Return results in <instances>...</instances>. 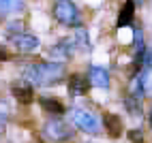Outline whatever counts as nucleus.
<instances>
[{
  "instance_id": "1",
  "label": "nucleus",
  "mask_w": 152,
  "mask_h": 143,
  "mask_svg": "<svg viewBox=\"0 0 152 143\" xmlns=\"http://www.w3.org/2000/svg\"><path fill=\"white\" fill-rule=\"evenodd\" d=\"M64 75V70L60 64H32L24 70V77L32 86H52L60 81Z\"/></svg>"
},
{
  "instance_id": "2",
  "label": "nucleus",
  "mask_w": 152,
  "mask_h": 143,
  "mask_svg": "<svg viewBox=\"0 0 152 143\" xmlns=\"http://www.w3.org/2000/svg\"><path fill=\"white\" fill-rule=\"evenodd\" d=\"M71 120L77 128H82L84 132H90V135L101 130V120L86 109H71Z\"/></svg>"
},
{
  "instance_id": "3",
  "label": "nucleus",
  "mask_w": 152,
  "mask_h": 143,
  "mask_svg": "<svg viewBox=\"0 0 152 143\" xmlns=\"http://www.w3.org/2000/svg\"><path fill=\"white\" fill-rule=\"evenodd\" d=\"M54 17L64 26H77L79 24V11L71 0H58L54 4Z\"/></svg>"
},
{
  "instance_id": "4",
  "label": "nucleus",
  "mask_w": 152,
  "mask_h": 143,
  "mask_svg": "<svg viewBox=\"0 0 152 143\" xmlns=\"http://www.w3.org/2000/svg\"><path fill=\"white\" fill-rule=\"evenodd\" d=\"M43 132H45V137L49 141H56V143L73 139V130L69 128V124L64 120H49L45 124V128H43Z\"/></svg>"
},
{
  "instance_id": "5",
  "label": "nucleus",
  "mask_w": 152,
  "mask_h": 143,
  "mask_svg": "<svg viewBox=\"0 0 152 143\" xmlns=\"http://www.w3.org/2000/svg\"><path fill=\"white\" fill-rule=\"evenodd\" d=\"M13 45L17 52H24V54H30L39 47V38L34 34H28V32H19V34H13Z\"/></svg>"
},
{
  "instance_id": "6",
  "label": "nucleus",
  "mask_w": 152,
  "mask_h": 143,
  "mask_svg": "<svg viewBox=\"0 0 152 143\" xmlns=\"http://www.w3.org/2000/svg\"><path fill=\"white\" fill-rule=\"evenodd\" d=\"M103 128L107 132V137H111V139L122 135V122H120V118L114 115V113H105L103 115Z\"/></svg>"
},
{
  "instance_id": "7",
  "label": "nucleus",
  "mask_w": 152,
  "mask_h": 143,
  "mask_svg": "<svg viewBox=\"0 0 152 143\" xmlns=\"http://www.w3.org/2000/svg\"><path fill=\"white\" fill-rule=\"evenodd\" d=\"M90 83H92L94 88L107 90L109 88V73L105 68H101V66H92L90 68Z\"/></svg>"
},
{
  "instance_id": "8",
  "label": "nucleus",
  "mask_w": 152,
  "mask_h": 143,
  "mask_svg": "<svg viewBox=\"0 0 152 143\" xmlns=\"http://www.w3.org/2000/svg\"><path fill=\"white\" fill-rule=\"evenodd\" d=\"M13 96L17 98V103H22V105L32 103V98H34L32 86H26V83H15V86H13Z\"/></svg>"
},
{
  "instance_id": "9",
  "label": "nucleus",
  "mask_w": 152,
  "mask_h": 143,
  "mask_svg": "<svg viewBox=\"0 0 152 143\" xmlns=\"http://www.w3.org/2000/svg\"><path fill=\"white\" fill-rule=\"evenodd\" d=\"M88 79L84 75H71L69 77V90L73 92V94H86L88 92Z\"/></svg>"
},
{
  "instance_id": "10",
  "label": "nucleus",
  "mask_w": 152,
  "mask_h": 143,
  "mask_svg": "<svg viewBox=\"0 0 152 143\" xmlns=\"http://www.w3.org/2000/svg\"><path fill=\"white\" fill-rule=\"evenodd\" d=\"M133 13H135V2H133V0H126L124 7H122V11H120V15H118V26H126V24H131Z\"/></svg>"
},
{
  "instance_id": "11",
  "label": "nucleus",
  "mask_w": 152,
  "mask_h": 143,
  "mask_svg": "<svg viewBox=\"0 0 152 143\" xmlns=\"http://www.w3.org/2000/svg\"><path fill=\"white\" fill-rule=\"evenodd\" d=\"M49 56L56 58V60H64L71 56V45L66 43V41H62V43H58L54 47H49Z\"/></svg>"
},
{
  "instance_id": "12",
  "label": "nucleus",
  "mask_w": 152,
  "mask_h": 143,
  "mask_svg": "<svg viewBox=\"0 0 152 143\" xmlns=\"http://www.w3.org/2000/svg\"><path fill=\"white\" fill-rule=\"evenodd\" d=\"M24 9V2L22 0H0V15L4 13H17Z\"/></svg>"
},
{
  "instance_id": "13",
  "label": "nucleus",
  "mask_w": 152,
  "mask_h": 143,
  "mask_svg": "<svg viewBox=\"0 0 152 143\" xmlns=\"http://www.w3.org/2000/svg\"><path fill=\"white\" fill-rule=\"evenodd\" d=\"M41 107L47 109V111H52V113H56V115L64 113V105L60 103L58 98H41Z\"/></svg>"
},
{
  "instance_id": "14",
  "label": "nucleus",
  "mask_w": 152,
  "mask_h": 143,
  "mask_svg": "<svg viewBox=\"0 0 152 143\" xmlns=\"http://www.w3.org/2000/svg\"><path fill=\"white\" fill-rule=\"evenodd\" d=\"M124 105H126V109H129L133 115H135V113H139V100H137V96H129Z\"/></svg>"
},
{
  "instance_id": "15",
  "label": "nucleus",
  "mask_w": 152,
  "mask_h": 143,
  "mask_svg": "<svg viewBox=\"0 0 152 143\" xmlns=\"http://www.w3.org/2000/svg\"><path fill=\"white\" fill-rule=\"evenodd\" d=\"M75 41H77L79 47H88V34L84 32V30H77L75 32Z\"/></svg>"
},
{
  "instance_id": "16",
  "label": "nucleus",
  "mask_w": 152,
  "mask_h": 143,
  "mask_svg": "<svg viewBox=\"0 0 152 143\" xmlns=\"http://www.w3.org/2000/svg\"><path fill=\"white\" fill-rule=\"evenodd\" d=\"M129 137H131L133 143H144V132H141V130H131Z\"/></svg>"
},
{
  "instance_id": "17",
  "label": "nucleus",
  "mask_w": 152,
  "mask_h": 143,
  "mask_svg": "<svg viewBox=\"0 0 152 143\" xmlns=\"http://www.w3.org/2000/svg\"><path fill=\"white\" fill-rule=\"evenodd\" d=\"M7 115H9V107L2 103V100H0V122H2V120H7Z\"/></svg>"
},
{
  "instance_id": "18",
  "label": "nucleus",
  "mask_w": 152,
  "mask_h": 143,
  "mask_svg": "<svg viewBox=\"0 0 152 143\" xmlns=\"http://www.w3.org/2000/svg\"><path fill=\"white\" fill-rule=\"evenodd\" d=\"M7 58H9L7 49H4V47H0V60H7Z\"/></svg>"
},
{
  "instance_id": "19",
  "label": "nucleus",
  "mask_w": 152,
  "mask_h": 143,
  "mask_svg": "<svg viewBox=\"0 0 152 143\" xmlns=\"http://www.w3.org/2000/svg\"><path fill=\"white\" fill-rule=\"evenodd\" d=\"M150 124H152V115H150Z\"/></svg>"
}]
</instances>
